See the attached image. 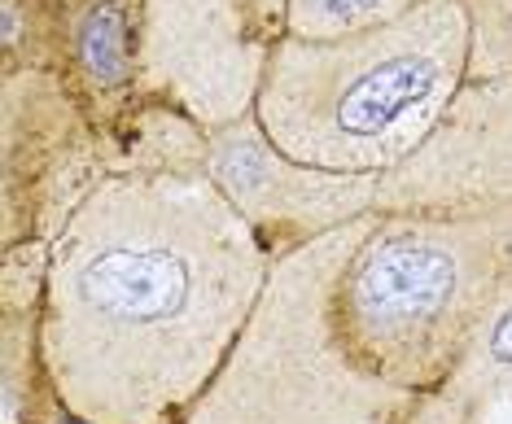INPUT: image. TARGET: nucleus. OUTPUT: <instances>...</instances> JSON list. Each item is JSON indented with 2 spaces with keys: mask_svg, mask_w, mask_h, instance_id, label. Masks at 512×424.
<instances>
[{
  "mask_svg": "<svg viewBox=\"0 0 512 424\" xmlns=\"http://www.w3.org/2000/svg\"><path fill=\"white\" fill-rule=\"evenodd\" d=\"M272 267L206 167L97 180L44 245L36 346L53 398L88 424H180Z\"/></svg>",
  "mask_w": 512,
  "mask_h": 424,
  "instance_id": "nucleus-1",
  "label": "nucleus"
},
{
  "mask_svg": "<svg viewBox=\"0 0 512 424\" xmlns=\"http://www.w3.org/2000/svg\"><path fill=\"white\" fill-rule=\"evenodd\" d=\"M464 0H421L386 27L333 40H272L254 119L289 162L386 175L421 149L469 79Z\"/></svg>",
  "mask_w": 512,
  "mask_h": 424,
  "instance_id": "nucleus-2",
  "label": "nucleus"
},
{
  "mask_svg": "<svg viewBox=\"0 0 512 424\" xmlns=\"http://www.w3.org/2000/svg\"><path fill=\"white\" fill-rule=\"evenodd\" d=\"M512 285V202L460 215H372L333 289L342 350L377 381L429 394Z\"/></svg>",
  "mask_w": 512,
  "mask_h": 424,
  "instance_id": "nucleus-3",
  "label": "nucleus"
},
{
  "mask_svg": "<svg viewBox=\"0 0 512 424\" xmlns=\"http://www.w3.org/2000/svg\"><path fill=\"white\" fill-rule=\"evenodd\" d=\"M377 215V210H372ZM372 215L276 254L267 289L180 424H399L412 394L368 376L333 328V289Z\"/></svg>",
  "mask_w": 512,
  "mask_h": 424,
  "instance_id": "nucleus-4",
  "label": "nucleus"
},
{
  "mask_svg": "<svg viewBox=\"0 0 512 424\" xmlns=\"http://www.w3.org/2000/svg\"><path fill=\"white\" fill-rule=\"evenodd\" d=\"M272 40L250 0H141L136 84L202 132L254 114Z\"/></svg>",
  "mask_w": 512,
  "mask_h": 424,
  "instance_id": "nucleus-5",
  "label": "nucleus"
},
{
  "mask_svg": "<svg viewBox=\"0 0 512 424\" xmlns=\"http://www.w3.org/2000/svg\"><path fill=\"white\" fill-rule=\"evenodd\" d=\"M512 202V75L464 79L412 158L377 180L381 215H460Z\"/></svg>",
  "mask_w": 512,
  "mask_h": 424,
  "instance_id": "nucleus-6",
  "label": "nucleus"
},
{
  "mask_svg": "<svg viewBox=\"0 0 512 424\" xmlns=\"http://www.w3.org/2000/svg\"><path fill=\"white\" fill-rule=\"evenodd\" d=\"M206 171L272 254L298 250L302 241L377 210L381 175H333L289 162L254 114L206 136Z\"/></svg>",
  "mask_w": 512,
  "mask_h": 424,
  "instance_id": "nucleus-7",
  "label": "nucleus"
},
{
  "mask_svg": "<svg viewBox=\"0 0 512 424\" xmlns=\"http://www.w3.org/2000/svg\"><path fill=\"white\" fill-rule=\"evenodd\" d=\"M399 424H512V285L456 372L407 403Z\"/></svg>",
  "mask_w": 512,
  "mask_h": 424,
  "instance_id": "nucleus-8",
  "label": "nucleus"
},
{
  "mask_svg": "<svg viewBox=\"0 0 512 424\" xmlns=\"http://www.w3.org/2000/svg\"><path fill=\"white\" fill-rule=\"evenodd\" d=\"M421 0H285V31L289 40H333L386 27L403 18Z\"/></svg>",
  "mask_w": 512,
  "mask_h": 424,
  "instance_id": "nucleus-9",
  "label": "nucleus"
},
{
  "mask_svg": "<svg viewBox=\"0 0 512 424\" xmlns=\"http://www.w3.org/2000/svg\"><path fill=\"white\" fill-rule=\"evenodd\" d=\"M473 22L469 79L512 75V0H464Z\"/></svg>",
  "mask_w": 512,
  "mask_h": 424,
  "instance_id": "nucleus-10",
  "label": "nucleus"
},
{
  "mask_svg": "<svg viewBox=\"0 0 512 424\" xmlns=\"http://www.w3.org/2000/svg\"><path fill=\"white\" fill-rule=\"evenodd\" d=\"M254 5V18H259V27L267 40H281L285 31V0H250Z\"/></svg>",
  "mask_w": 512,
  "mask_h": 424,
  "instance_id": "nucleus-11",
  "label": "nucleus"
}]
</instances>
